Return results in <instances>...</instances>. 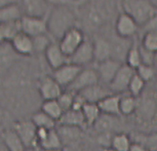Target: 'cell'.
Masks as SVG:
<instances>
[{
    "label": "cell",
    "instance_id": "cell-1",
    "mask_svg": "<svg viewBox=\"0 0 157 151\" xmlns=\"http://www.w3.org/2000/svg\"><path fill=\"white\" fill-rule=\"evenodd\" d=\"M74 27H77V16L71 6H52L47 14V33L56 40Z\"/></svg>",
    "mask_w": 157,
    "mask_h": 151
},
{
    "label": "cell",
    "instance_id": "cell-2",
    "mask_svg": "<svg viewBox=\"0 0 157 151\" xmlns=\"http://www.w3.org/2000/svg\"><path fill=\"white\" fill-rule=\"evenodd\" d=\"M120 3L122 13L132 17L139 27L157 14V8L149 0H120Z\"/></svg>",
    "mask_w": 157,
    "mask_h": 151
},
{
    "label": "cell",
    "instance_id": "cell-3",
    "mask_svg": "<svg viewBox=\"0 0 157 151\" xmlns=\"http://www.w3.org/2000/svg\"><path fill=\"white\" fill-rule=\"evenodd\" d=\"M135 114L142 121H151L157 115V95L154 91H144L137 98V109Z\"/></svg>",
    "mask_w": 157,
    "mask_h": 151
},
{
    "label": "cell",
    "instance_id": "cell-4",
    "mask_svg": "<svg viewBox=\"0 0 157 151\" xmlns=\"http://www.w3.org/2000/svg\"><path fill=\"white\" fill-rule=\"evenodd\" d=\"M13 129L22 140L26 149H34L38 147L36 138L37 128L31 119H21L16 121Z\"/></svg>",
    "mask_w": 157,
    "mask_h": 151
},
{
    "label": "cell",
    "instance_id": "cell-5",
    "mask_svg": "<svg viewBox=\"0 0 157 151\" xmlns=\"http://www.w3.org/2000/svg\"><path fill=\"white\" fill-rule=\"evenodd\" d=\"M84 39L85 36L83 31L78 27H74L66 32L58 42L64 54L68 58H70L75 52V50L81 45Z\"/></svg>",
    "mask_w": 157,
    "mask_h": 151
},
{
    "label": "cell",
    "instance_id": "cell-6",
    "mask_svg": "<svg viewBox=\"0 0 157 151\" xmlns=\"http://www.w3.org/2000/svg\"><path fill=\"white\" fill-rule=\"evenodd\" d=\"M21 31L35 37L38 35L47 34V16L46 17H29L23 16L20 21Z\"/></svg>",
    "mask_w": 157,
    "mask_h": 151
},
{
    "label": "cell",
    "instance_id": "cell-7",
    "mask_svg": "<svg viewBox=\"0 0 157 151\" xmlns=\"http://www.w3.org/2000/svg\"><path fill=\"white\" fill-rule=\"evenodd\" d=\"M37 90L42 101L57 100L64 88L55 80L52 75L41 76L37 82Z\"/></svg>",
    "mask_w": 157,
    "mask_h": 151
},
{
    "label": "cell",
    "instance_id": "cell-8",
    "mask_svg": "<svg viewBox=\"0 0 157 151\" xmlns=\"http://www.w3.org/2000/svg\"><path fill=\"white\" fill-rule=\"evenodd\" d=\"M97 83H100V79L98 76V73L94 68H90V67H84L82 68L79 74L77 75L71 85L66 90L71 91L73 93H79V91L85 90V88L94 85Z\"/></svg>",
    "mask_w": 157,
    "mask_h": 151
},
{
    "label": "cell",
    "instance_id": "cell-9",
    "mask_svg": "<svg viewBox=\"0 0 157 151\" xmlns=\"http://www.w3.org/2000/svg\"><path fill=\"white\" fill-rule=\"evenodd\" d=\"M139 25L128 14L121 13L115 22V34L124 39H134L139 31Z\"/></svg>",
    "mask_w": 157,
    "mask_h": 151
},
{
    "label": "cell",
    "instance_id": "cell-10",
    "mask_svg": "<svg viewBox=\"0 0 157 151\" xmlns=\"http://www.w3.org/2000/svg\"><path fill=\"white\" fill-rule=\"evenodd\" d=\"M135 70L132 69L125 64H122L120 69L118 70L116 75L114 76L113 80L110 82L108 87L113 94L116 95H123L127 91L128 84L130 82V79L134 76Z\"/></svg>",
    "mask_w": 157,
    "mask_h": 151
},
{
    "label": "cell",
    "instance_id": "cell-11",
    "mask_svg": "<svg viewBox=\"0 0 157 151\" xmlns=\"http://www.w3.org/2000/svg\"><path fill=\"white\" fill-rule=\"evenodd\" d=\"M81 69L82 67H79L69 62V63L65 64L62 67L52 71V76L62 87L68 88L71 85V83L75 80V78L77 77V75L81 71Z\"/></svg>",
    "mask_w": 157,
    "mask_h": 151
},
{
    "label": "cell",
    "instance_id": "cell-12",
    "mask_svg": "<svg viewBox=\"0 0 157 151\" xmlns=\"http://www.w3.org/2000/svg\"><path fill=\"white\" fill-rule=\"evenodd\" d=\"M69 62L82 68L94 62L93 40L85 38L83 42L81 43V45L69 58Z\"/></svg>",
    "mask_w": 157,
    "mask_h": 151
},
{
    "label": "cell",
    "instance_id": "cell-13",
    "mask_svg": "<svg viewBox=\"0 0 157 151\" xmlns=\"http://www.w3.org/2000/svg\"><path fill=\"white\" fill-rule=\"evenodd\" d=\"M122 66V63L114 59H108L106 61L97 63V67L94 68L100 79V83L108 85L113 80L114 76L116 75L118 70Z\"/></svg>",
    "mask_w": 157,
    "mask_h": 151
},
{
    "label": "cell",
    "instance_id": "cell-14",
    "mask_svg": "<svg viewBox=\"0 0 157 151\" xmlns=\"http://www.w3.org/2000/svg\"><path fill=\"white\" fill-rule=\"evenodd\" d=\"M59 136L61 138L63 146H69V145H80L81 141L83 140L84 132L83 129L77 128V126H59L56 128Z\"/></svg>",
    "mask_w": 157,
    "mask_h": 151
},
{
    "label": "cell",
    "instance_id": "cell-15",
    "mask_svg": "<svg viewBox=\"0 0 157 151\" xmlns=\"http://www.w3.org/2000/svg\"><path fill=\"white\" fill-rule=\"evenodd\" d=\"M120 116H114V115L101 114L98 118L96 123L93 126L94 131L97 134H103V133H109V134H116V133L122 132L120 131L121 121Z\"/></svg>",
    "mask_w": 157,
    "mask_h": 151
},
{
    "label": "cell",
    "instance_id": "cell-16",
    "mask_svg": "<svg viewBox=\"0 0 157 151\" xmlns=\"http://www.w3.org/2000/svg\"><path fill=\"white\" fill-rule=\"evenodd\" d=\"M44 57H45L47 65L52 68V71L69 63V58L63 52L57 41H52L50 43V45L47 47V49L44 52Z\"/></svg>",
    "mask_w": 157,
    "mask_h": 151
},
{
    "label": "cell",
    "instance_id": "cell-17",
    "mask_svg": "<svg viewBox=\"0 0 157 151\" xmlns=\"http://www.w3.org/2000/svg\"><path fill=\"white\" fill-rule=\"evenodd\" d=\"M10 42L13 50L20 57H30L34 54L33 39L22 31L17 33Z\"/></svg>",
    "mask_w": 157,
    "mask_h": 151
},
{
    "label": "cell",
    "instance_id": "cell-18",
    "mask_svg": "<svg viewBox=\"0 0 157 151\" xmlns=\"http://www.w3.org/2000/svg\"><path fill=\"white\" fill-rule=\"evenodd\" d=\"M21 8L24 16L46 17L52 7L45 0H22Z\"/></svg>",
    "mask_w": 157,
    "mask_h": 151
},
{
    "label": "cell",
    "instance_id": "cell-19",
    "mask_svg": "<svg viewBox=\"0 0 157 151\" xmlns=\"http://www.w3.org/2000/svg\"><path fill=\"white\" fill-rule=\"evenodd\" d=\"M80 96L83 98V100L86 103H94V104H98L101 100H103L104 98L110 96L113 93L110 91L107 85L102 84V83H97L94 85L85 88V90L79 91Z\"/></svg>",
    "mask_w": 157,
    "mask_h": 151
},
{
    "label": "cell",
    "instance_id": "cell-20",
    "mask_svg": "<svg viewBox=\"0 0 157 151\" xmlns=\"http://www.w3.org/2000/svg\"><path fill=\"white\" fill-rule=\"evenodd\" d=\"M20 56L13 50L10 41L0 42V71H7L17 64Z\"/></svg>",
    "mask_w": 157,
    "mask_h": 151
},
{
    "label": "cell",
    "instance_id": "cell-21",
    "mask_svg": "<svg viewBox=\"0 0 157 151\" xmlns=\"http://www.w3.org/2000/svg\"><path fill=\"white\" fill-rule=\"evenodd\" d=\"M94 44V57L96 63L112 59V46L108 38L97 36L93 40Z\"/></svg>",
    "mask_w": 157,
    "mask_h": 151
},
{
    "label": "cell",
    "instance_id": "cell-22",
    "mask_svg": "<svg viewBox=\"0 0 157 151\" xmlns=\"http://www.w3.org/2000/svg\"><path fill=\"white\" fill-rule=\"evenodd\" d=\"M134 39H124V38L118 37L117 35L113 39H109L112 46V59L117 60L120 63L124 64L126 54L128 52V49L130 48V46H132Z\"/></svg>",
    "mask_w": 157,
    "mask_h": 151
},
{
    "label": "cell",
    "instance_id": "cell-23",
    "mask_svg": "<svg viewBox=\"0 0 157 151\" xmlns=\"http://www.w3.org/2000/svg\"><path fill=\"white\" fill-rule=\"evenodd\" d=\"M1 140L7 151H26L22 140L13 128L4 130L1 133Z\"/></svg>",
    "mask_w": 157,
    "mask_h": 151
},
{
    "label": "cell",
    "instance_id": "cell-24",
    "mask_svg": "<svg viewBox=\"0 0 157 151\" xmlns=\"http://www.w3.org/2000/svg\"><path fill=\"white\" fill-rule=\"evenodd\" d=\"M119 100L120 95L112 94L110 96L104 98L98 103L101 113L108 114V115H114V116H121L119 111Z\"/></svg>",
    "mask_w": 157,
    "mask_h": 151
},
{
    "label": "cell",
    "instance_id": "cell-25",
    "mask_svg": "<svg viewBox=\"0 0 157 151\" xmlns=\"http://www.w3.org/2000/svg\"><path fill=\"white\" fill-rule=\"evenodd\" d=\"M58 123L62 124V126H77V128L81 129H84L86 126L81 110H75V109H70L68 111H65L60 120L58 121Z\"/></svg>",
    "mask_w": 157,
    "mask_h": 151
},
{
    "label": "cell",
    "instance_id": "cell-26",
    "mask_svg": "<svg viewBox=\"0 0 157 151\" xmlns=\"http://www.w3.org/2000/svg\"><path fill=\"white\" fill-rule=\"evenodd\" d=\"M23 16L22 8L19 3L0 7V24L19 22Z\"/></svg>",
    "mask_w": 157,
    "mask_h": 151
},
{
    "label": "cell",
    "instance_id": "cell-27",
    "mask_svg": "<svg viewBox=\"0 0 157 151\" xmlns=\"http://www.w3.org/2000/svg\"><path fill=\"white\" fill-rule=\"evenodd\" d=\"M132 140L143 145L149 151L157 150V131L151 133H138L135 135H130Z\"/></svg>",
    "mask_w": 157,
    "mask_h": 151
},
{
    "label": "cell",
    "instance_id": "cell-28",
    "mask_svg": "<svg viewBox=\"0 0 157 151\" xmlns=\"http://www.w3.org/2000/svg\"><path fill=\"white\" fill-rule=\"evenodd\" d=\"M38 148H39V149H44V150H60V149H62V148H63V144H62L61 138L58 134L57 130L56 129L49 130L46 135V137L38 144Z\"/></svg>",
    "mask_w": 157,
    "mask_h": 151
},
{
    "label": "cell",
    "instance_id": "cell-29",
    "mask_svg": "<svg viewBox=\"0 0 157 151\" xmlns=\"http://www.w3.org/2000/svg\"><path fill=\"white\" fill-rule=\"evenodd\" d=\"M132 144L130 135L125 132H119L112 136L110 148L115 151H129V148Z\"/></svg>",
    "mask_w": 157,
    "mask_h": 151
},
{
    "label": "cell",
    "instance_id": "cell-30",
    "mask_svg": "<svg viewBox=\"0 0 157 151\" xmlns=\"http://www.w3.org/2000/svg\"><path fill=\"white\" fill-rule=\"evenodd\" d=\"M124 64L130 67L132 69L136 70L139 66L142 65V58L140 52V43L137 39H134L132 44L128 49L124 60Z\"/></svg>",
    "mask_w": 157,
    "mask_h": 151
},
{
    "label": "cell",
    "instance_id": "cell-31",
    "mask_svg": "<svg viewBox=\"0 0 157 151\" xmlns=\"http://www.w3.org/2000/svg\"><path fill=\"white\" fill-rule=\"evenodd\" d=\"M137 109V98L132 95H120L119 100V111L121 116H130L134 115Z\"/></svg>",
    "mask_w": 157,
    "mask_h": 151
},
{
    "label": "cell",
    "instance_id": "cell-32",
    "mask_svg": "<svg viewBox=\"0 0 157 151\" xmlns=\"http://www.w3.org/2000/svg\"><path fill=\"white\" fill-rule=\"evenodd\" d=\"M81 112L84 117L85 124L88 128H93V126L96 123L98 118L102 114L98 104H94V103H85L82 106Z\"/></svg>",
    "mask_w": 157,
    "mask_h": 151
},
{
    "label": "cell",
    "instance_id": "cell-33",
    "mask_svg": "<svg viewBox=\"0 0 157 151\" xmlns=\"http://www.w3.org/2000/svg\"><path fill=\"white\" fill-rule=\"evenodd\" d=\"M30 119L35 124L37 129H46V130H54L57 128V121L49 117L48 115L44 113L43 111H36L31 116Z\"/></svg>",
    "mask_w": 157,
    "mask_h": 151
},
{
    "label": "cell",
    "instance_id": "cell-34",
    "mask_svg": "<svg viewBox=\"0 0 157 151\" xmlns=\"http://www.w3.org/2000/svg\"><path fill=\"white\" fill-rule=\"evenodd\" d=\"M40 110L43 111L44 113L48 115L49 117H52L57 122L60 120V118L64 113L63 109H62L57 100L42 101V104L40 106Z\"/></svg>",
    "mask_w": 157,
    "mask_h": 151
},
{
    "label": "cell",
    "instance_id": "cell-35",
    "mask_svg": "<svg viewBox=\"0 0 157 151\" xmlns=\"http://www.w3.org/2000/svg\"><path fill=\"white\" fill-rule=\"evenodd\" d=\"M84 23L87 28L97 29L101 27L104 23V14L102 11L94 7H90L86 10V14L84 16Z\"/></svg>",
    "mask_w": 157,
    "mask_h": 151
},
{
    "label": "cell",
    "instance_id": "cell-36",
    "mask_svg": "<svg viewBox=\"0 0 157 151\" xmlns=\"http://www.w3.org/2000/svg\"><path fill=\"white\" fill-rule=\"evenodd\" d=\"M145 88H146V82H145L140 76L137 75V73H136V71H135L134 76L130 79L127 91H128L129 95H132V97L139 98L143 94Z\"/></svg>",
    "mask_w": 157,
    "mask_h": 151
},
{
    "label": "cell",
    "instance_id": "cell-37",
    "mask_svg": "<svg viewBox=\"0 0 157 151\" xmlns=\"http://www.w3.org/2000/svg\"><path fill=\"white\" fill-rule=\"evenodd\" d=\"M140 45L148 52L157 55V33L155 32L143 33Z\"/></svg>",
    "mask_w": 157,
    "mask_h": 151
},
{
    "label": "cell",
    "instance_id": "cell-38",
    "mask_svg": "<svg viewBox=\"0 0 157 151\" xmlns=\"http://www.w3.org/2000/svg\"><path fill=\"white\" fill-rule=\"evenodd\" d=\"M33 39V47H34V54H40V52H45L47 47L50 45V43L52 42V38H50L49 34H42L38 35V36L32 37Z\"/></svg>",
    "mask_w": 157,
    "mask_h": 151
},
{
    "label": "cell",
    "instance_id": "cell-39",
    "mask_svg": "<svg viewBox=\"0 0 157 151\" xmlns=\"http://www.w3.org/2000/svg\"><path fill=\"white\" fill-rule=\"evenodd\" d=\"M135 71H136V73H137V75L140 76L146 83L151 82L156 77L155 67L152 66V65L142 64L141 66H139Z\"/></svg>",
    "mask_w": 157,
    "mask_h": 151
},
{
    "label": "cell",
    "instance_id": "cell-40",
    "mask_svg": "<svg viewBox=\"0 0 157 151\" xmlns=\"http://www.w3.org/2000/svg\"><path fill=\"white\" fill-rule=\"evenodd\" d=\"M75 93L71 91H63V93L61 94V96L58 98L57 101L59 102V104L63 109V111H68L70 109H72L73 103H74V99H75Z\"/></svg>",
    "mask_w": 157,
    "mask_h": 151
},
{
    "label": "cell",
    "instance_id": "cell-41",
    "mask_svg": "<svg viewBox=\"0 0 157 151\" xmlns=\"http://www.w3.org/2000/svg\"><path fill=\"white\" fill-rule=\"evenodd\" d=\"M142 33H147V32H155L157 33V14L147 21L143 26H141Z\"/></svg>",
    "mask_w": 157,
    "mask_h": 151
},
{
    "label": "cell",
    "instance_id": "cell-42",
    "mask_svg": "<svg viewBox=\"0 0 157 151\" xmlns=\"http://www.w3.org/2000/svg\"><path fill=\"white\" fill-rule=\"evenodd\" d=\"M45 1L49 5L52 6H60V5H68V6H72V5H76L77 3L71 1V0H45Z\"/></svg>",
    "mask_w": 157,
    "mask_h": 151
},
{
    "label": "cell",
    "instance_id": "cell-43",
    "mask_svg": "<svg viewBox=\"0 0 157 151\" xmlns=\"http://www.w3.org/2000/svg\"><path fill=\"white\" fill-rule=\"evenodd\" d=\"M129 151H149L146 147H144L143 145L136 143V142H132V146L129 148Z\"/></svg>",
    "mask_w": 157,
    "mask_h": 151
},
{
    "label": "cell",
    "instance_id": "cell-44",
    "mask_svg": "<svg viewBox=\"0 0 157 151\" xmlns=\"http://www.w3.org/2000/svg\"><path fill=\"white\" fill-rule=\"evenodd\" d=\"M81 145H69V146H63L61 151H82Z\"/></svg>",
    "mask_w": 157,
    "mask_h": 151
},
{
    "label": "cell",
    "instance_id": "cell-45",
    "mask_svg": "<svg viewBox=\"0 0 157 151\" xmlns=\"http://www.w3.org/2000/svg\"><path fill=\"white\" fill-rule=\"evenodd\" d=\"M19 0H0V7L6 6L10 4H17Z\"/></svg>",
    "mask_w": 157,
    "mask_h": 151
},
{
    "label": "cell",
    "instance_id": "cell-46",
    "mask_svg": "<svg viewBox=\"0 0 157 151\" xmlns=\"http://www.w3.org/2000/svg\"><path fill=\"white\" fill-rule=\"evenodd\" d=\"M82 151H101L100 150H97L94 148H91V147H85V148H82Z\"/></svg>",
    "mask_w": 157,
    "mask_h": 151
},
{
    "label": "cell",
    "instance_id": "cell-47",
    "mask_svg": "<svg viewBox=\"0 0 157 151\" xmlns=\"http://www.w3.org/2000/svg\"><path fill=\"white\" fill-rule=\"evenodd\" d=\"M3 117H4V116H3V109L0 107V121L3 119Z\"/></svg>",
    "mask_w": 157,
    "mask_h": 151
},
{
    "label": "cell",
    "instance_id": "cell-48",
    "mask_svg": "<svg viewBox=\"0 0 157 151\" xmlns=\"http://www.w3.org/2000/svg\"><path fill=\"white\" fill-rule=\"evenodd\" d=\"M101 151H115V150H113L112 149V148H102V149H101Z\"/></svg>",
    "mask_w": 157,
    "mask_h": 151
},
{
    "label": "cell",
    "instance_id": "cell-49",
    "mask_svg": "<svg viewBox=\"0 0 157 151\" xmlns=\"http://www.w3.org/2000/svg\"><path fill=\"white\" fill-rule=\"evenodd\" d=\"M71 1L75 2V3H77V4H79V3H81V2H83V0H71Z\"/></svg>",
    "mask_w": 157,
    "mask_h": 151
},
{
    "label": "cell",
    "instance_id": "cell-50",
    "mask_svg": "<svg viewBox=\"0 0 157 151\" xmlns=\"http://www.w3.org/2000/svg\"><path fill=\"white\" fill-rule=\"evenodd\" d=\"M62 149H60V150H44V149H39L38 148V151H61Z\"/></svg>",
    "mask_w": 157,
    "mask_h": 151
},
{
    "label": "cell",
    "instance_id": "cell-51",
    "mask_svg": "<svg viewBox=\"0 0 157 151\" xmlns=\"http://www.w3.org/2000/svg\"><path fill=\"white\" fill-rule=\"evenodd\" d=\"M26 151H38L37 148H34V149H26Z\"/></svg>",
    "mask_w": 157,
    "mask_h": 151
},
{
    "label": "cell",
    "instance_id": "cell-52",
    "mask_svg": "<svg viewBox=\"0 0 157 151\" xmlns=\"http://www.w3.org/2000/svg\"><path fill=\"white\" fill-rule=\"evenodd\" d=\"M154 67H155V74H156V78H157V63H156V65Z\"/></svg>",
    "mask_w": 157,
    "mask_h": 151
},
{
    "label": "cell",
    "instance_id": "cell-53",
    "mask_svg": "<svg viewBox=\"0 0 157 151\" xmlns=\"http://www.w3.org/2000/svg\"><path fill=\"white\" fill-rule=\"evenodd\" d=\"M3 38H2V36H1V33H0V42H3Z\"/></svg>",
    "mask_w": 157,
    "mask_h": 151
},
{
    "label": "cell",
    "instance_id": "cell-54",
    "mask_svg": "<svg viewBox=\"0 0 157 151\" xmlns=\"http://www.w3.org/2000/svg\"><path fill=\"white\" fill-rule=\"evenodd\" d=\"M156 151H157V150H156Z\"/></svg>",
    "mask_w": 157,
    "mask_h": 151
}]
</instances>
